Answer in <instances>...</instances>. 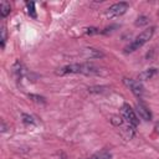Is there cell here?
Listing matches in <instances>:
<instances>
[{"label":"cell","instance_id":"1","mask_svg":"<svg viewBox=\"0 0 159 159\" xmlns=\"http://www.w3.org/2000/svg\"><path fill=\"white\" fill-rule=\"evenodd\" d=\"M154 30H155L154 27H149V29L142 31V32L124 48V51L128 53V52H133V51L138 50L139 47H142L144 43H147V42L152 39V36H153V34H154Z\"/></svg>","mask_w":159,"mask_h":159},{"label":"cell","instance_id":"2","mask_svg":"<svg viewBox=\"0 0 159 159\" xmlns=\"http://www.w3.org/2000/svg\"><path fill=\"white\" fill-rule=\"evenodd\" d=\"M120 114H122L123 119H125V120L128 122V124H132L133 127H137V125H138V123H139L138 117H137L134 109H132L129 104L124 103V104L120 107Z\"/></svg>","mask_w":159,"mask_h":159},{"label":"cell","instance_id":"3","mask_svg":"<svg viewBox=\"0 0 159 159\" xmlns=\"http://www.w3.org/2000/svg\"><path fill=\"white\" fill-rule=\"evenodd\" d=\"M129 5L128 2H124V1H120V2H117V4H113L112 6H109L106 11V16L107 17H116V16H120L123 15L127 10H128Z\"/></svg>","mask_w":159,"mask_h":159},{"label":"cell","instance_id":"4","mask_svg":"<svg viewBox=\"0 0 159 159\" xmlns=\"http://www.w3.org/2000/svg\"><path fill=\"white\" fill-rule=\"evenodd\" d=\"M123 83H124L138 98H140V97L143 96V93H144V87L142 86V83H140L139 81L133 80V78H123Z\"/></svg>","mask_w":159,"mask_h":159},{"label":"cell","instance_id":"5","mask_svg":"<svg viewBox=\"0 0 159 159\" xmlns=\"http://www.w3.org/2000/svg\"><path fill=\"white\" fill-rule=\"evenodd\" d=\"M57 76H65V75H71V73H81V63H72L63 66L55 72Z\"/></svg>","mask_w":159,"mask_h":159},{"label":"cell","instance_id":"6","mask_svg":"<svg viewBox=\"0 0 159 159\" xmlns=\"http://www.w3.org/2000/svg\"><path fill=\"white\" fill-rule=\"evenodd\" d=\"M137 112H138V114L142 119H144V120H150L152 119V113H150L149 108L140 101L137 103Z\"/></svg>","mask_w":159,"mask_h":159},{"label":"cell","instance_id":"7","mask_svg":"<svg viewBox=\"0 0 159 159\" xmlns=\"http://www.w3.org/2000/svg\"><path fill=\"white\" fill-rule=\"evenodd\" d=\"M155 73H157V68H148V70H145L138 75V80H139V82L145 81V80H150Z\"/></svg>","mask_w":159,"mask_h":159},{"label":"cell","instance_id":"8","mask_svg":"<svg viewBox=\"0 0 159 159\" xmlns=\"http://www.w3.org/2000/svg\"><path fill=\"white\" fill-rule=\"evenodd\" d=\"M11 11V5L7 1H1L0 2V15L1 17H6Z\"/></svg>","mask_w":159,"mask_h":159},{"label":"cell","instance_id":"9","mask_svg":"<svg viewBox=\"0 0 159 159\" xmlns=\"http://www.w3.org/2000/svg\"><path fill=\"white\" fill-rule=\"evenodd\" d=\"M84 52H86V56H87V57H89V58L102 57V56H103V53H102L101 51L94 50V48H86V50H84Z\"/></svg>","mask_w":159,"mask_h":159},{"label":"cell","instance_id":"10","mask_svg":"<svg viewBox=\"0 0 159 159\" xmlns=\"http://www.w3.org/2000/svg\"><path fill=\"white\" fill-rule=\"evenodd\" d=\"M111 158V153L108 150H101L96 154H93L89 159H109Z\"/></svg>","mask_w":159,"mask_h":159},{"label":"cell","instance_id":"11","mask_svg":"<svg viewBox=\"0 0 159 159\" xmlns=\"http://www.w3.org/2000/svg\"><path fill=\"white\" fill-rule=\"evenodd\" d=\"M12 72L15 73L16 80H20V78H21L22 70H21V65H20V62H19V61H16V62L14 63V66H12Z\"/></svg>","mask_w":159,"mask_h":159},{"label":"cell","instance_id":"12","mask_svg":"<svg viewBox=\"0 0 159 159\" xmlns=\"http://www.w3.org/2000/svg\"><path fill=\"white\" fill-rule=\"evenodd\" d=\"M26 7H27V14L32 17L36 19V10H35V2H26Z\"/></svg>","mask_w":159,"mask_h":159},{"label":"cell","instance_id":"13","mask_svg":"<svg viewBox=\"0 0 159 159\" xmlns=\"http://www.w3.org/2000/svg\"><path fill=\"white\" fill-rule=\"evenodd\" d=\"M111 123H112L113 125L119 127V125L123 124V117H120V116H112V117H111Z\"/></svg>","mask_w":159,"mask_h":159},{"label":"cell","instance_id":"14","mask_svg":"<svg viewBox=\"0 0 159 159\" xmlns=\"http://www.w3.org/2000/svg\"><path fill=\"white\" fill-rule=\"evenodd\" d=\"M82 32H83L84 35H96V34H99L101 31H99V29H97V27H86V29L82 30Z\"/></svg>","mask_w":159,"mask_h":159},{"label":"cell","instance_id":"15","mask_svg":"<svg viewBox=\"0 0 159 159\" xmlns=\"http://www.w3.org/2000/svg\"><path fill=\"white\" fill-rule=\"evenodd\" d=\"M29 98L30 99H32L34 102H36V103H45L46 102V99H45V97H42V96H39V94H29Z\"/></svg>","mask_w":159,"mask_h":159},{"label":"cell","instance_id":"16","mask_svg":"<svg viewBox=\"0 0 159 159\" xmlns=\"http://www.w3.org/2000/svg\"><path fill=\"white\" fill-rule=\"evenodd\" d=\"M147 24H148V17L144 16V15L139 16V17L137 19V21H135V25H137V26H143V25H147Z\"/></svg>","mask_w":159,"mask_h":159},{"label":"cell","instance_id":"17","mask_svg":"<svg viewBox=\"0 0 159 159\" xmlns=\"http://www.w3.org/2000/svg\"><path fill=\"white\" fill-rule=\"evenodd\" d=\"M5 41H6V29L5 26L1 27V47H5Z\"/></svg>","mask_w":159,"mask_h":159},{"label":"cell","instance_id":"18","mask_svg":"<svg viewBox=\"0 0 159 159\" xmlns=\"http://www.w3.org/2000/svg\"><path fill=\"white\" fill-rule=\"evenodd\" d=\"M22 120H24L25 123H27V124H32V123H34V118H32L31 116L26 114V113L22 114Z\"/></svg>","mask_w":159,"mask_h":159},{"label":"cell","instance_id":"19","mask_svg":"<svg viewBox=\"0 0 159 159\" xmlns=\"http://www.w3.org/2000/svg\"><path fill=\"white\" fill-rule=\"evenodd\" d=\"M104 88H106V87H103V86H97V87H89L88 91H89V92H102Z\"/></svg>","mask_w":159,"mask_h":159},{"label":"cell","instance_id":"20","mask_svg":"<svg viewBox=\"0 0 159 159\" xmlns=\"http://www.w3.org/2000/svg\"><path fill=\"white\" fill-rule=\"evenodd\" d=\"M1 125H2V127H1V132H5V130H6V125H5V123L2 122Z\"/></svg>","mask_w":159,"mask_h":159},{"label":"cell","instance_id":"21","mask_svg":"<svg viewBox=\"0 0 159 159\" xmlns=\"http://www.w3.org/2000/svg\"><path fill=\"white\" fill-rule=\"evenodd\" d=\"M157 129H158V132H159V125H158V127H157Z\"/></svg>","mask_w":159,"mask_h":159},{"label":"cell","instance_id":"22","mask_svg":"<svg viewBox=\"0 0 159 159\" xmlns=\"http://www.w3.org/2000/svg\"><path fill=\"white\" fill-rule=\"evenodd\" d=\"M158 15H159V10H158Z\"/></svg>","mask_w":159,"mask_h":159}]
</instances>
